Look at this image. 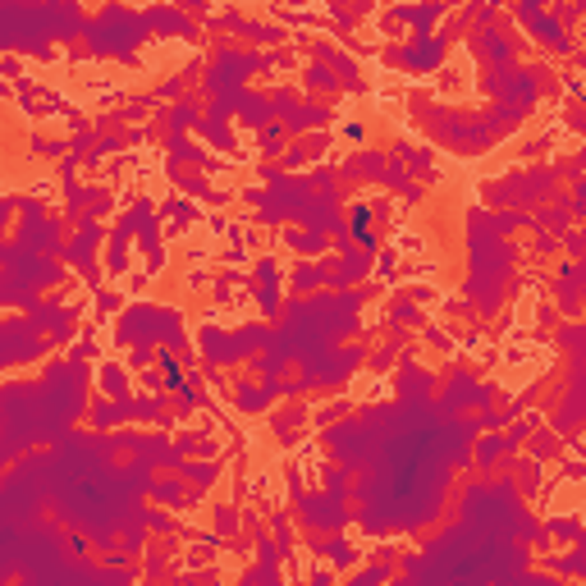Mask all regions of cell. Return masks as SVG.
I'll return each instance as SVG.
<instances>
[{"instance_id":"obj_1","label":"cell","mask_w":586,"mask_h":586,"mask_svg":"<svg viewBox=\"0 0 586 586\" xmlns=\"http://www.w3.org/2000/svg\"><path fill=\"white\" fill-rule=\"evenodd\" d=\"M316 554H321V559H330L334 568H353V564H357V545L343 541V536H325V541H316Z\"/></svg>"},{"instance_id":"obj_2","label":"cell","mask_w":586,"mask_h":586,"mask_svg":"<svg viewBox=\"0 0 586 586\" xmlns=\"http://www.w3.org/2000/svg\"><path fill=\"white\" fill-rule=\"evenodd\" d=\"M97 380H101V389H106V394H111L115 403H129V380H124V371H120V366H111V362H106Z\"/></svg>"},{"instance_id":"obj_3","label":"cell","mask_w":586,"mask_h":586,"mask_svg":"<svg viewBox=\"0 0 586 586\" xmlns=\"http://www.w3.org/2000/svg\"><path fill=\"white\" fill-rule=\"evenodd\" d=\"M550 536H559V541H582V522H577V513H568V518H554L550 522Z\"/></svg>"},{"instance_id":"obj_4","label":"cell","mask_w":586,"mask_h":586,"mask_svg":"<svg viewBox=\"0 0 586 586\" xmlns=\"http://www.w3.org/2000/svg\"><path fill=\"white\" fill-rule=\"evenodd\" d=\"M165 211H170V225H174V229H188V225L197 220V206H193V202H179V197H174Z\"/></svg>"},{"instance_id":"obj_5","label":"cell","mask_w":586,"mask_h":586,"mask_svg":"<svg viewBox=\"0 0 586 586\" xmlns=\"http://www.w3.org/2000/svg\"><path fill=\"white\" fill-rule=\"evenodd\" d=\"M385 577H389V568H385V564H371V568H362V573H357L348 586H380Z\"/></svg>"},{"instance_id":"obj_6","label":"cell","mask_w":586,"mask_h":586,"mask_svg":"<svg viewBox=\"0 0 586 586\" xmlns=\"http://www.w3.org/2000/svg\"><path fill=\"white\" fill-rule=\"evenodd\" d=\"M531 454H536V458H554V454H559V435L541 431V435H536V444H531Z\"/></svg>"},{"instance_id":"obj_7","label":"cell","mask_w":586,"mask_h":586,"mask_svg":"<svg viewBox=\"0 0 586 586\" xmlns=\"http://www.w3.org/2000/svg\"><path fill=\"white\" fill-rule=\"evenodd\" d=\"M184 472H188L193 486H211V481H215V467H206V463H202V467H184Z\"/></svg>"},{"instance_id":"obj_8","label":"cell","mask_w":586,"mask_h":586,"mask_svg":"<svg viewBox=\"0 0 586 586\" xmlns=\"http://www.w3.org/2000/svg\"><path fill=\"white\" fill-rule=\"evenodd\" d=\"M234 527H238L234 509H215V531H234Z\"/></svg>"},{"instance_id":"obj_9","label":"cell","mask_w":586,"mask_h":586,"mask_svg":"<svg viewBox=\"0 0 586 586\" xmlns=\"http://www.w3.org/2000/svg\"><path fill=\"white\" fill-rule=\"evenodd\" d=\"M311 586H334V573H325V568H316V573H311Z\"/></svg>"}]
</instances>
